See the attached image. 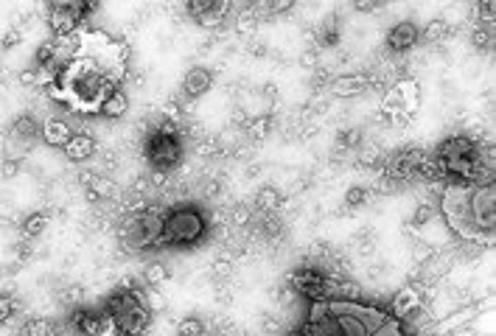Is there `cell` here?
<instances>
[{"label":"cell","instance_id":"d6a6232c","mask_svg":"<svg viewBox=\"0 0 496 336\" xmlns=\"http://www.w3.org/2000/svg\"><path fill=\"white\" fill-rule=\"evenodd\" d=\"M20 171V160H6L3 162V177H14Z\"/></svg>","mask_w":496,"mask_h":336},{"label":"cell","instance_id":"30bf717a","mask_svg":"<svg viewBox=\"0 0 496 336\" xmlns=\"http://www.w3.org/2000/svg\"><path fill=\"white\" fill-rule=\"evenodd\" d=\"M289 283H292V288L300 294V297H306L309 303H317V300H325L328 297V291H331V280L322 269L317 266H300L292 272V277H289Z\"/></svg>","mask_w":496,"mask_h":336},{"label":"cell","instance_id":"1f68e13d","mask_svg":"<svg viewBox=\"0 0 496 336\" xmlns=\"http://www.w3.org/2000/svg\"><path fill=\"white\" fill-rule=\"evenodd\" d=\"M432 219V207L429 204H421L418 210H415V224H424V222H429Z\"/></svg>","mask_w":496,"mask_h":336},{"label":"cell","instance_id":"4dcf8cb0","mask_svg":"<svg viewBox=\"0 0 496 336\" xmlns=\"http://www.w3.org/2000/svg\"><path fill=\"white\" fill-rule=\"evenodd\" d=\"M20 39H23V34L12 28V31H6V36H3V39H0V45H3V48H14Z\"/></svg>","mask_w":496,"mask_h":336},{"label":"cell","instance_id":"9a60e30c","mask_svg":"<svg viewBox=\"0 0 496 336\" xmlns=\"http://www.w3.org/2000/svg\"><path fill=\"white\" fill-rule=\"evenodd\" d=\"M211 84H214V73L208 67H191L183 78V93L185 98H202L211 90Z\"/></svg>","mask_w":496,"mask_h":336},{"label":"cell","instance_id":"603a6c76","mask_svg":"<svg viewBox=\"0 0 496 336\" xmlns=\"http://www.w3.org/2000/svg\"><path fill=\"white\" fill-rule=\"evenodd\" d=\"M45 227H48V216H45V213H31V216L23 222V235H25V238H37Z\"/></svg>","mask_w":496,"mask_h":336},{"label":"cell","instance_id":"ba28073f","mask_svg":"<svg viewBox=\"0 0 496 336\" xmlns=\"http://www.w3.org/2000/svg\"><path fill=\"white\" fill-rule=\"evenodd\" d=\"M163 222H165V210L157 207L138 210L123 227V238H127L132 249H157L163 246Z\"/></svg>","mask_w":496,"mask_h":336},{"label":"cell","instance_id":"f1b7e54d","mask_svg":"<svg viewBox=\"0 0 496 336\" xmlns=\"http://www.w3.org/2000/svg\"><path fill=\"white\" fill-rule=\"evenodd\" d=\"M370 199V188H364V185H356V188H351L348 191V196H345V204L348 207H356V204H364Z\"/></svg>","mask_w":496,"mask_h":336},{"label":"cell","instance_id":"7402d4cb","mask_svg":"<svg viewBox=\"0 0 496 336\" xmlns=\"http://www.w3.org/2000/svg\"><path fill=\"white\" fill-rule=\"evenodd\" d=\"M280 193L275 191V188H264L261 193H258V199H256V204H258V210L264 216H269V213H275V210L280 207Z\"/></svg>","mask_w":496,"mask_h":336},{"label":"cell","instance_id":"484cf974","mask_svg":"<svg viewBox=\"0 0 496 336\" xmlns=\"http://www.w3.org/2000/svg\"><path fill=\"white\" fill-rule=\"evenodd\" d=\"M320 45H334V42L340 39V34H337V23L334 20H328L322 28H317V36H314Z\"/></svg>","mask_w":496,"mask_h":336},{"label":"cell","instance_id":"5bb4252c","mask_svg":"<svg viewBox=\"0 0 496 336\" xmlns=\"http://www.w3.org/2000/svg\"><path fill=\"white\" fill-rule=\"evenodd\" d=\"M418 39H421V31H418L415 23H395L390 28V34H387V48L395 51V54H404V51H409L412 45H415Z\"/></svg>","mask_w":496,"mask_h":336},{"label":"cell","instance_id":"6da1fadb","mask_svg":"<svg viewBox=\"0 0 496 336\" xmlns=\"http://www.w3.org/2000/svg\"><path fill=\"white\" fill-rule=\"evenodd\" d=\"M130 76V48L104 31H79L76 56L59 70L56 81L45 90L56 101L81 115H99L104 101L121 90Z\"/></svg>","mask_w":496,"mask_h":336},{"label":"cell","instance_id":"836d02e7","mask_svg":"<svg viewBox=\"0 0 496 336\" xmlns=\"http://www.w3.org/2000/svg\"><path fill=\"white\" fill-rule=\"evenodd\" d=\"M233 219H236V224L250 222V210H247V207H236V216H233Z\"/></svg>","mask_w":496,"mask_h":336},{"label":"cell","instance_id":"d4e9b609","mask_svg":"<svg viewBox=\"0 0 496 336\" xmlns=\"http://www.w3.org/2000/svg\"><path fill=\"white\" fill-rule=\"evenodd\" d=\"M448 34V25L443 23V20H429L426 25H424V31H421V36L426 39V42H437V39H443Z\"/></svg>","mask_w":496,"mask_h":336},{"label":"cell","instance_id":"e0dca14e","mask_svg":"<svg viewBox=\"0 0 496 336\" xmlns=\"http://www.w3.org/2000/svg\"><path fill=\"white\" fill-rule=\"evenodd\" d=\"M70 123L65 120V118H48L45 123H43V132H39V138H43L48 146H65L68 140H70Z\"/></svg>","mask_w":496,"mask_h":336},{"label":"cell","instance_id":"8fae6325","mask_svg":"<svg viewBox=\"0 0 496 336\" xmlns=\"http://www.w3.org/2000/svg\"><path fill=\"white\" fill-rule=\"evenodd\" d=\"M68 325L79 333V336H115L112 319L107 317L104 308L90 311V308H76L68 319Z\"/></svg>","mask_w":496,"mask_h":336},{"label":"cell","instance_id":"9c48e42d","mask_svg":"<svg viewBox=\"0 0 496 336\" xmlns=\"http://www.w3.org/2000/svg\"><path fill=\"white\" fill-rule=\"evenodd\" d=\"M99 9V3H48L45 6V20L51 28V36H65V34H76L81 31V23H85L93 12Z\"/></svg>","mask_w":496,"mask_h":336},{"label":"cell","instance_id":"277c9868","mask_svg":"<svg viewBox=\"0 0 496 336\" xmlns=\"http://www.w3.org/2000/svg\"><path fill=\"white\" fill-rule=\"evenodd\" d=\"M432 165L437 177H448L451 182H490L488 151L466 135L443 140L432 157Z\"/></svg>","mask_w":496,"mask_h":336},{"label":"cell","instance_id":"8992f818","mask_svg":"<svg viewBox=\"0 0 496 336\" xmlns=\"http://www.w3.org/2000/svg\"><path fill=\"white\" fill-rule=\"evenodd\" d=\"M208 233L202 210L196 207H172L163 222V246H191Z\"/></svg>","mask_w":496,"mask_h":336},{"label":"cell","instance_id":"ac0fdd59","mask_svg":"<svg viewBox=\"0 0 496 336\" xmlns=\"http://www.w3.org/2000/svg\"><path fill=\"white\" fill-rule=\"evenodd\" d=\"M39 132H43V123H37L34 115H20V118H14L12 126H9V138H12V140H23V143L37 140Z\"/></svg>","mask_w":496,"mask_h":336},{"label":"cell","instance_id":"e575fe53","mask_svg":"<svg viewBox=\"0 0 496 336\" xmlns=\"http://www.w3.org/2000/svg\"><path fill=\"white\" fill-rule=\"evenodd\" d=\"M356 9H362V12H367V9H382V3H353Z\"/></svg>","mask_w":496,"mask_h":336},{"label":"cell","instance_id":"ffe728a7","mask_svg":"<svg viewBox=\"0 0 496 336\" xmlns=\"http://www.w3.org/2000/svg\"><path fill=\"white\" fill-rule=\"evenodd\" d=\"M127 109H130V98H127V93H123V87H121V90H115L104 101L99 115H104V118H123V115H127Z\"/></svg>","mask_w":496,"mask_h":336},{"label":"cell","instance_id":"2e32d148","mask_svg":"<svg viewBox=\"0 0 496 336\" xmlns=\"http://www.w3.org/2000/svg\"><path fill=\"white\" fill-rule=\"evenodd\" d=\"M62 151H65V157L73 160V162H85V160H90V157L96 154V140H93L87 132H73L70 140L62 146Z\"/></svg>","mask_w":496,"mask_h":336},{"label":"cell","instance_id":"f546056e","mask_svg":"<svg viewBox=\"0 0 496 336\" xmlns=\"http://www.w3.org/2000/svg\"><path fill=\"white\" fill-rule=\"evenodd\" d=\"M247 132H250L253 138H258V140H261V138L269 132V118H256L253 123H247Z\"/></svg>","mask_w":496,"mask_h":336},{"label":"cell","instance_id":"3957f363","mask_svg":"<svg viewBox=\"0 0 496 336\" xmlns=\"http://www.w3.org/2000/svg\"><path fill=\"white\" fill-rule=\"evenodd\" d=\"M440 216L457 238L488 246L496 230L493 182H448L440 193Z\"/></svg>","mask_w":496,"mask_h":336},{"label":"cell","instance_id":"5b68a950","mask_svg":"<svg viewBox=\"0 0 496 336\" xmlns=\"http://www.w3.org/2000/svg\"><path fill=\"white\" fill-rule=\"evenodd\" d=\"M104 311L112 319L115 336H143L152 322L149 294L138 286H121L118 291H112L104 303Z\"/></svg>","mask_w":496,"mask_h":336},{"label":"cell","instance_id":"4316f807","mask_svg":"<svg viewBox=\"0 0 496 336\" xmlns=\"http://www.w3.org/2000/svg\"><path fill=\"white\" fill-rule=\"evenodd\" d=\"M202 333H205V325H202V319H196V317L183 319L180 328H177V336H202Z\"/></svg>","mask_w":496,"mask_h":336},{"label":"cell","instance_id":"4fadbf2b","mask_svg":"<svg viewBox=\"0 0 496 336\" xmlns=\"http://www.w3.org/2000/svg\"><path fill=\"white\" fill-rule=\"evenodd\" d=\"M393 317L395 319H406V317H412L418 308H421V303H424V297H421V291L415 288V286H404V288H398L395 294H393Z\"/></svg>","mask_w":496,"mask_h":336},{"label":"cell","instance_id":"44dd1931","mask_svg":"<svg viewBox=\"0 0 496 336\" xmlns=\"http://www.w3.org/2000/svg\"><path fill=\"white\" fill-rule=\"evenodd\" d=\"M17 336H56V328H54L51 319L34 317V319H25V322L17 328Z\"/></svg>","mask_w":496,"mask_h":336},{"label":"cell","instance_id":"cb8c5ba5","mask_svg":"<svg viewBox=\"0 0 496 336\" xmlns=\"http://www.w3.org/2000/svg\"><path fill=\"white\" fill-rule=\"evenodd\" d=\"M165 277H169V269H165L163 264H149L146 272H143V280H146V286H152V288H157L160 283H165Z\"/></svg>","mask_w":496,"mask_h":336},{"label":"cell","instance_id":"7a4b0ae2","mask_svg":"<svg viewBox=\"0 0 496 336\" xmlns=\"http://www.w3.org/2000/svg\"><path fill=\"white\" fill-rule=\"evenodd\" d=\"M295 336H409L387 308L359 300L325 297L309 303Z\"/></svg>","mask_w":496,"mask_h":336},{"label":"cell","instance_id":"52a82bcc","mask_svg":"<svg viewBox=\"0 0 496 336\" xmlns=\"http://www.w3.org/2000/svg\"><path fill=\"white\" fill-rule=\"evenodd\" d=\"M143 151H146V160L154 171H174L183 160V143L177 135V126L163 123L157 129H152Z\"/></svg>","mask_w":496,"mask_h":336},{"label":"cell","instance_id":"d6986e66","mask_svg":"<svg viewBox=\"0 0 496 336\" xmlns=\"http://www.w3.org/2000/svg\"><path fill=\"white\" fill-rule=\"evenodd\" d=\"M367 78L364 76H342V78H337V81H331V87H334V93L337 96H342V98H348V96H356V93H362L364 87H367Z\"/></svg>","mask_w":496,"mask_h":336},{"label":"cell","instance_id":"7c38bea8","mask_svg":"<svg viewBox=\"0 0 496 336\" xmlns=\"http://www.w3.org/2000/svg\"><path fill=\"white\" fill-rule=\"evenodd\" d=\"M185 9L191 14V20H196L199 25H216L225 20L230 3H214V0H202L199 3V0H194V3H188Z\"/></svg>","mask_w":496,"mask_h":336},{"label":"cell","instance_id":"83f0119b","mask_svg":"<svg viewBox=\"0 0 496 336\" xmlns=\"http://www.w3.org/2000/svg\"><path fill=\"white\" fill-rule=\"evenodd\" d=\"M14 311H17V303H14L12 294H0V325L9 322L14 317Z\"/></svg>","mask_w":496,"mask_h":336}]
</instances>
